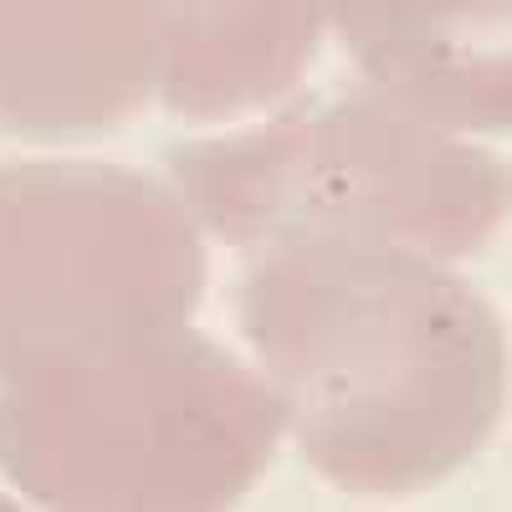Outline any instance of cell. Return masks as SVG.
<instances>
[{
  "instance_id": "6da1fadb",
  "label": "cell",
  "mask_w": 512,
  "mask_h": 512,
  "mask_svg": "<svg viewBox=\"0 0 512 512\" xmlns=\"http://www.w3.org/2000/svg\"><path fill=\"white\" fill-rule=\"evenodd\" d=\"M231 303L303 456L333 487H441L497 431L507 333L441 256L369 236L282 241L251 256Z\"/></svg>"
},
{
  "instance_id": "7a4b0ae2",
  "label": "cell",
  "mask_w": 512,
  "mask_h": 512,
  "mask_svg": "<svg viewBox=\"0 0 512 512\" xmlns=\"http://www.w3.org/2000/svg\"><path fill=\"white\" fill-rule=\"evenodd\" d=\"M282 431L272 379L190 323L0 384V477L41 507H231Z\"/></svg>"
},
{
  "instance_id": "3957f363",
  "label": "cell",
  "mask_w": 512,
  "mask_h": 512,
  "mask_svg": "<svg viewBox=\"0 0 512 512\" xmlns=\"http://www.w3.org/2000/svg\"><path fill=\"white\" fill-rule=\"evenodd\" d=\"M195 221L241 251L369 236L441 262L477 256L512 216V169L379 88L297 98L241 134L169 149Z\"/></svg>"
},
{
  "instance_id": "277c9868",
  "label": "cell",
  "mask_w": 512,
  "mask_h": 512,
  "mask_svg": "<svg viewBox=\"0 0 512 512\" xmlns=\"http://www.w3.org/2000/svg\"><path fill=\"white\" fill-rule=\"evenodd\" d=\"M200 297L185 195L123 164H0V384L185 323Z\"/></svg>"
},
{
  "instance_id": "5b68a950",
  "label": "cell",
  "mask_w": 512,
  "mask_h": 512,
  "mask_svg": "<svg viewBox=\"0 0 512 512\" xmlns=\"http://www.w3.org/2000/svg\"><path fill=\"white\" fill-rule=\"evenodd\" d=\"M169 0H0V128L82 139L134 118L164 77Z\"/></svg>"
},
{
  "instance_id": "8992f818",
  "label": "cell",
  "mask_w": 512,
  "mask_h": 512,
  "mask_svg": "<svg viewBox=\"0 0 512 512\" xmlns=\"http://www.w3.org/2000/svg\"><path fill=\"white\" fill-rule=\"evenodd\" d=\"M338 36L369 77L441 128H512V0H333Z\"/></svg>"
},
{
  "instance_id": "52a82bcc",
  "label": "cell",
  "mask_w": 512,
  "mask_h": 512,
  "mask_svg": "<svg viewBox=\"0 0 512 512\" xmlns=\"http://www.w3.org/2000/svg\"><path fill=\"white\" fill-rule=\"evenodd\" d=\"M333 0H169L159 103L231 118L282 98L308 72Z\"/></svg>"
}]
</instances>
